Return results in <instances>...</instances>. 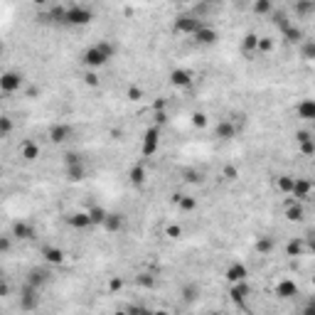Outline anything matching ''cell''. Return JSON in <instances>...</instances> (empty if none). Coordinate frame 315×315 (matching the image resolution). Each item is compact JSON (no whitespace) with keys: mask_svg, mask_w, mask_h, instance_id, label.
<instances>
[{"mask_svg":"<svg viewBox=\"0 0 315 315\" xmlns=\"http://www.w3.org/2000/svg\"><path fill=\"white\" fill-rule=\"evenodd\" d=\"M116 44L113 42H108V39H101V42H96V44H91L84 54H81V64L84 67H89L91 71L94 69H101L104 64H108L111 59H113V54H116Z\"/></svg>","mask_w":315,"mask_h":315,"instance_id":"cell-1","label":"cell"},{"mask_svg":"<svg viewBox=\"0 0 315 315\" xmlns=\"http://www.w3.org/2000/svg\"><path fill=\"white\" fill-rule=\"evenodd\" d=\"M94 20V10L89 5H81V2H71L67 5V12H64V25H71V27H84Z\"/></svg>","mask_w":315,"mask_h":315,"instance_id":"cell-2","label":"cell"},{"mask_svg":"<svg viewBox=\"0 0 315 315\" xmlns=\"http://www.w3.org/2000/svg\"><path fill=\"white\" fill-rule=\"evenodd\" d=\"M64 173H67V180L69 182H81L86 177V165H84V158L79 153H67L64 155Z\"/></svg>","mask_w":315,"mask_h":315,"instance_id":"cell-3","label":"cell"},{"mask_svg":"<svg viewBox=\"0 0 315 315\" xmlns=\"http://www.w3.org/2000/svg\"><path fill=\"white\" fill-rule=\"evenodd\" d=\"M202 25H205V20H202L200 15H195V12H182V15H177L175 22H173L175 32H180V35H195Z\"/></svg>","mask_w":315,"mask_h":315,"instance_id":"cell-4","label":"cell"},{"mask_svg":"<svg viewBox=\"0 0 315 315\" xmlns=\"http://www.w3.org/2000/svg\"><path fill=\"white\" fill-rule=\"evenodd\" d=\"M17 308L25 311V313H32L39 308V288H32V286H22L20 288V296H17Z\"/></svg>","mask_w":315,"mask_h":315,"instance_id":"cell-5","label":"cell"},{"mask_svg":"<svg viewBox=\"0 0 315 315\" xmlns=\"http://www.w3.org/2000/svg\"><path fill=\"white\" fill-rule=\"evenodd\" d=\"M158 145H160V128L158 126H150L143 136V145H140V155L143 158H150L158 153Z\"/></svg>","mask_w":315,"mask_h":315,"instance_id":"cell-6","label":"cell"},{"mask_svg":"<svg viewBox=\"0 0 315 315\" xmlns=\"http://www.w3.org/2000/svg\"><path fill=\"white\" fill-rule=\"evenodd\" d=\"M20 86H22V74H17V71L0 74V91L2 94H15V91H20Z\"/></svg>","mask_w":315,"mask_h":315,"instance_id":"cell-7","label":"cell"},{"mask_svg":"<svg viewBox=\"0 0 315 315\" xmlns=\"http://www.w3.org/2000/svg\"><path fill=\"white\" fill-rule=\"evenodd\" d=\"M237 133H239V126L232 118H224L214 126V138H219V140H232V138H237Z\"/></svg>","mask_w":315,"mask_h":315,"instance_id":"cell-8","label":"cell"},{"mask_svg":"<svg viewBox=\"0 0 315 315\" xmlns=\"http://www.w3.org/2000/svg\"><path fill=\"white\" fill-rule=\"evenodd\" d=\"M195 42L197 44H202V47H212V44H217V39H219V32L214 30V27H210V25H202L195 35Z\"/></svg>","mask_w":315,"mask_h":315,"instance_id":"cell-9","label":"cell"},{"mask_svg":"<svg viewBox=\"0 0 315 315\" xmlns=\"http://www.w3.org/2000/svg\"><path fill=\"white\" fill-rule=\"evenodd\" d=\"M10 237H12V239H22V242H30V239H35V227H32L30 222H22V219H17V222H12Z\"/></svg>","mask_w":315,"mask_h":315,"instance_id":"cell-10","label":"cell"},{"mask_svg":"<svg viewBox=\"0 0 315 315\" xmlns=\"http://www.w3.org/2000/svg\"><path fill=\"white\" fill-rule=\"evenodd\" d=\"M311 192H313V182H311L308 177H296V182H293V192H291V195L296 197V202L308 200Z\"/></svg>","mask_w":315,"mask_h":315,"instance_id":"cell-11","label":"cell"},{"mask_svg":"<svg viewBox=\"0 0 315 315\" xmlns=\"http://www.w3.org/2000/svg\"><path fill=\"white\" fill-rule=\"evenodd\" d=\"M227 281L229 283H242V281H246L249 279V269H246V264H242V261H234L229 269H227Z\"/></svg>","mask_w":315,"mask_h":315,"instance_id":"cell-12","label":"cell"},{"mask_svg":"<svg viewBox=\"0 0 315 315\" xmlns=\"http://www.w3.org/2000/svg\"><path fill=\"white\" fill-rule=\"evenodd\" d=\"M123 224H126V217H123L121 212H108L101 227H104L108 234H118V232L123 229Z\"/></svg>","mask_w":315,"mask_h":315,"instance_id":"cell-13","label":"cell"},{"mask_svg":"<svg viewBox=\"0 0 315 315\" xmlns=\"http://www.w3.org/2000/svg\"><path fill=\"white\" fill-rule=\"evenodd\" d=\"M276 296H279L281 301H291V298H296V296H298V286H296V281H291V279L279 281V283H276Z\"/></svg>","mask_w":315,"mask_h":315,"instance_id":"cell-14","label":"cell"},{"mask_svg":"<svg viewBox=\"0 0 315 315\" xmlns=\"http://www.w3.org/2000/svg\"><path fill=\"white\" fill-rule=\"evenodd\" d=\"M192 71L190 69H173L170 71V84L173 86H177V89H187L190 84H192Z\"/></svg>","mask_w":315,"mask_h":315,"instance_id":"cell-15","label":"cell"},{"mask_svg":"<svg viewBox=\"0 0 315 315\" xmlns=\"http://www.w3.org/2000/svg\"><path fill=\"white\" fill-rule=\"evenodd\" d=\"M69 136H71V126L69 123H54L52 128H49V140L52 143H64V140H69Z\"/></svg>","mask_w":315,"mask_h":315,"instance_id":"cell-16","label":"cell"},{"mask_svg":"<svg viewBox=\"0 0 315 315\" xmlns=\"http://www.w3.org/2000/svg\"><path fill=\"white\" fill-rule=\"evenodd\" d=\"M47 283H49V271H44V269H30V271H27V286L42 288V286H47Z\"/></svg>","mask_w":315,"mask_h":315,"instance_id":"cell-17","label":"cell"},{"mask_svg":"<svg viewBox=\"0 0 315 315\" xmlns=\"http://www.w3.org/2000/svg\"><path fill=\"white\" fill-rule=\"evenodd\" d=\"M249 283L246 281H242V283H232V288H229V298H232V303H237V306H242L244 301H246V296H249Z\"/></svg>","mask_w":315,"mask_h":315,"instance_id":"cell-18","label":"cell"},{"mask_svg":"<svg viewBox=\"0 0 315 315\" xmlns=\"http://www.w3.org/2000/svg\"><path fill=\"white\" fill-rule=\"evenodd\" d=\"M20 158L27 160V163H35V160L39 158V145H37L35 140H25V143L20 145Z\"/></svg>","mask_w":315,"mask_h":315,"instance_id":"cell-19","label":"cell"},{"mask_svg":"<svg viewBox=\"0 0 315 315\" xmlns=\"http://www.w3.org/2000/svg\"><path fill=\"white\" fill-rule=\"evenodd\" d=\"M42 256H44V261L52 264V266L64 264V251H62L59 246H42Z\"/></svg>","mask_w":315,"mask_h":315,"instance_id":"cell-20","label":"cell"},{"mask_svg":"<svg viewBox=\"0 0 315 315\" xmlns=\"http://www.w3.org/2000/svg\"><path fill=\"white\" fill-rule=\"evenodd\" d=\"M281 32H283V39H286L288 44H301V42L306 39V35H303V30H301L298 25H288V27H283Z\"/></svg>","mask_w":315,"mask_h":315,"instance_id":"cell-21","label":"cell"},{"mask_svg":"<svg viewBox=\"0 0 315 315\" xmlns=\"http://www.w3.org/2000/svg\"><path fill=\"white\" fill-rule=\"evenodd\" d=\"M296 113H298V118H303V121H313L315 118V101L313 99H303V101L296 106Z\"/></svg>","mask_w":315,"mask_h":315,"instance_id":"cell-22","label":"cell"},{"mask_svg":"<svg viewBox=\"0 0 315 315\" xmlns=\"http://www.w3.org/2000/svg\"><path fill=\"white\" fill-rule=\"evenodd\" d=\"M128 180H131V185H136V187L145 185V165H143V163H136V165L131 168V173H128Z\"/></svg>","mask_w":315,"mask_h":315,"instance_id":"cell-23","label":"cell"},{"mask_svg":"<svg viewBox=\"0 0 315 315\" xmlns=\"http://www.w3.org/2000/svg\"><path fill=\"white\" fill-rule=\"evenodd\" d=\"M303 217H306L303 202H291L288 210H286V219H288V222H303Z\"/></svg>","mask_w":315,"mask_h":315,"instance_id":"cell-24","label":"cell"},{"mask_svg":"<svg viewBox=\"0 0 315 315\" xmlns=\"http://www.w3.org/2000/svg\"><path fill=\"white\" fill-rule=\"evenodd\" d=\"M67 222H69V227H74V229H89V227H91L86 212H74V214L67 217Z\"/></svg>","mask_w":315,"mask_h":315,"instance_id":"cell-25","label":"cell"},{"mask_svg":"<svg viewBox=\"0 0 315 315\" xmlns=\"http://www.w3.org/2000/svg\"><path fill=\"white\" fill-rule=\"evenodd\" d=\"M177 210L180 212H195L197 210V197H192V195H177Z\"/></svg>","mask_w":315,"mask_h":315,"instance_id":"cell-26","label":"cell"},{"mask_svg":"<svg viewBox=\"0 0 315 315\" xmlns=\"http://www.w3.org/2000/svg\"><path fill=\"white\" fill-rule=\"evenodd\" d=\"M293 182H296L293 175H279L276 177V190L283 192V195H291L293 192Z\"/></svg>","mask_w":315,"mask_h":315,"instance_id":"cell-27","label":"cell"},{"mask_svg":"<svg viewBox=\"0 0 315 315\" xmlns=\"http://www.w3.org/2000/svg\"><path fill=\"white\" fill-rule=\"evenodd\" d=\"M276 249V239L274 237H259L256 239V254H271Z\"/></svg>","mask_w":315,"mask_h":315,"instance_id":"cell-28","label":"cell"},{"mask_svg":"<svg viewBox=\"0 0 315 315\" xmlns=\"http://www.w3.org/2000/svg\"><path fill=\"white\" fill-rule=\"evenodd\" d=\"M86 214H89V222H91V227H99V224H104V219H106V214H108V212H106L104 207H99V205H96V207H91Z\"/></svg>","mask_w":315,"mask_h":315,"instance_id":"cell-29","label":"cell"},{"mask_svg":"<svg viewBox=\"0 0 315 315\" xmlns=\"http://www.w3.org/2000/svg\"><path fill=\"white\" fill-rule=\"evenodd\" d=\"M64 12H67V5H52L44 17L52 20V22H62V25H64Z\"/></svg>","mask_w":315,"mask_h":315,"instance_id":"cell-30","label":"cell"},{"mask_svg":"<svg viewBox=\"0 0 315 315\" xmlns=\"http://www.w3.org/2000/svg\"><path fill=\"white\" fill-rule=\"evenodd\" d=\"M303 251H306V242H303V239H298V237H296V239H291V242L286 244V254H288V256H301Z\"/></svg>","mask_w":315,"mask_h":315,"instance_id":"cell-31","label":"cell"},{"mask_svg":"<svg viewBox=\"0 0 315 315\" xmlns=\"http://www.w3.org/2000/svg\"><path fill=\"white\" fill-rule=\"evenodd\" d=\"M256 44H259V35L256 32H246L244 35V42H242V49L246 54H251V52H256Z\"/></svg>","mask_w":315,"mask_h":315,"instance_id":"cell-32","label":"cell"},{"mask_svg":"<svg viewBox=\"0 0 315 315\" xmlns=\"http://www.w3.org/2000/svg\"><path fill=\"white\" fill-rule=\"evenodd\" d=\"M293 10H296V15H311V12H315V2L313 0H301V2H296L293 5Z\"/></svg>","mask_w":315,"mask_h":315,"instance_id":"cell-33","label":"cell"},{"mask_svg":"<svg viewBox=\"0 0 315 315\" xmlns=\"http://www.w3.org/2000/svg\"><path fill=\"white\" fill-rule=\"evenodd\" d=\"M197 296H200V286H197V283H187V286L182 288V298H185V303L197 301Z\"/></svg>","mask_w":315,"mask_h":315,"instance_id":"cell-34","label":"cell"},{"mask_svg":"<svg viewBox=\"0 0 315 315\" xmlns=\"http://www.w3.org/2000/svg\"><path fill=\"white\" fill-rule=\"evenodd\" d=\"M251 10H254L256 15H269V12H274V2H269V0H256V2L251 5Z\"/></svg>","mask_w":315,"mask_h":315,"instance_id":"cell-35","label":"cell"},{"mask_svg":"<svg viewBox=\"0 0 315 315\" xmlns=\"http://www.w3.org/2000/svg\"><path fill=\"white\" fill-rule=\"evenodd\" d=\"M301 52H303V59H315V42L313 39H303L301 42Z\"/></svg>","mask_w":315,"mask_h":315,"instance_id":"cell-36","label":"cell"},{"mask_svg":"<svg viewBox=\"0 0 315 315\" xmlns=\"http://www.w3.org/2000/svg\"><path fill=\"white\" fill-rule=\"evenodd\" d=\"M271 15H274V25H279L281 30L291 25V22H288V15H286V10H276V7H274V12H271Z\"/></svg>","mask_w":315,"mask_h":315,"instance_id":"cell-37","label":"cell"},{"mask_svg":"<svg viewBox=\"0 0 315 315\" xmlns=\"http://www.w3.org/2000/svg\"><path fill=\"white\" fill-rule=\"evenodd\" d=\"M185 180H187L190 185H202V182H205V175H202L200 170H185Z\"/></svg>","mask_w":315,"mask_h":315,"instance_id":"cell-38","label":"cell"},{"mask_svg":"<svg viewBox=\"0 0 315 315\" xmlns=\"http://www.w3.org/2000/svg\"><path fill=\"white\" fill-rule=\"evenodd\" d=\"M12 118L10 116H0V138H5V136H10L12 133Z\"/></svg>","mask_w":315,"mask_h":315,"instance_id":"cell-39","label":"cell"},{"mask_svg":"<svg viewBox=\"0 0 315 315\" xmlns=\"http://www.w3.org/2000/svg\"><path fill=\"white\" fill-rule=\"evenodd\" d=\"M274 49V37H259L256 52H271Z\"/></svg>","mask_w":315,"mask_h":315,"instance_id":"cell-40","label":"cell"},{"mask_svg":"<svg viewBox=\"0 0 315 315\" xmlns=\"http://www.w3.org/2000/svg\"><path fill=\"white\" fill-rule=\"evenodd\" d=\"M136 281H138V286H143V288H153V286H155V279H153L150 274H140Z\"/></svg>","mask_w":315,"mask_h":315,"instance_id":"cell-41","label":"cell"},{"mask_svg":"<svg viewBox=\"0 0 315 315\" xmlns=\"http://www.w3.org/2000/svg\"><path fill=\"white\" fill-rule=\"evenodd\" d=\"M126 313L128 315H153L150 308H145V306H128L126 308Z\"/></svg>","mask_w":315,"mask_h":315,"instance_id":"cell-42","label":"cell"},{"mask_svg":"<svg viewBox=\"0 0 315 315\" xmlns=\"http://www.w3.org/2000/svg\"><path fill=\"white\" fill-rule=\"evenodd\" d=\"M192 123H195V128H205L207 126V116L202 111H195L192 113Z\"/></svg>","mask_w":315,"mask_h":315,"instance_id":"cell-43","label":"cell"},{"mask_svg":"<svg viewBox=\"0 0 315 315\" xmlns=\"http://www.w3.org/2000/svg\"><path fill=\"white\" fill-rule=\"evenodd\" d=\"M168 237H170V239H180V237H182V227H180V224H170V227H168Z\"/></svg>","mask_w":315,"mask_h":315,"instance_id":"cell-44","label":"cell"},{"mask_svg":"<svg viewBox=\"0 0 315 315\" xmlns=\"http://www.w3.org/2000/svg\"><path fill=\"white\" fill-rule=\"evenodd\" d=\"M128 99H131V101L143 99V89H140V86H131V89H128Z\"/></svg>","mask_w":315,"mask_h":315,"instance_id":"cell-45","label":"cell"},{"mask_svg":"<svg viewBox=\"0 0 315 315\" xmlns=\"http://www.w3.org/2000/svg\"><path fill=\"white\" fill-rule=\"evenodd\" d=\"M301 153L311 158V155L315 153V140H308V143H301Z\"/></svg>","mask_w":315,"mask_h":315,"instance_id":"cell-46","label":"cell"},{"mask_svg":"<svg viewBox=\"0 0 315 315\" xmlns=\"http://www.w3.org/2000/svg\"><path fill=\"white\" fill-rule=\"evenodd\" d=\"M296 140H298V143H308V140H313V133H311V131H298V133H296Z\"/></svg>","mask_w":315,"mask_h":315,"instance_id":"cell-47","label":"cell"},{"mask_svg":"<svg viewBox=\"0 0 315 315\" xmlns=\"http://www.w3.org/2000/svg\"><path fill=\"white\" fill-rule=\"evenodd\" d=\"M10 246H12V237H0V254L10 251Z\"/></svg>","mask_w":315,"mask_h":315,"instance_id":"cell-48","label":"cell"},{"mask_svg":"<svg viewBox=\"0 0 315 315\" xmlns=\"http://www.w3.org/2000/svg\"><path fill=\"white\" fill-rule=\"evenodd\" d=\"M168 123V113L165 111H155V126L160 128V126H165Z\"/></svg>","mask_w":315,"mask_h":315,"instance_id":"cell-49","label":"cell"},{"mask_svg":"<svg viewBox=\"0 0 315 315\" xmlns=\"http://www.w3.org/2000/svg\"><path fill=\"white\" fill-rule=\"evenodd\" d=\"M121 288H123V281H121V279H111V281H108V291H111V293H116V291H121Z\"/></svg>","mask_w":315,"mask_h":315,"instance_id":"cell-50","label":"cell"},{"mask_svg":"<svg viewBox=\"0 0 315 315\" xmlns=\"http://www.w3.org/2000/svg\"><path fill=\"white\" fill-rule=\"evenodd\" d=\"M84 79H86V84H89V86H99V76H96V71H89Z\"/></svg>","mask_w":315,"mask_h":315,"instance_id":"cell-51","label":"cell"},{"mask_svg":"<svg viewBox=\"0 0 315 315\" xmlns=\"http://www.w3.org/2000/svg\"><path fill=\"white\" fill-rule=\"evenodd\" d=\"M224 177H227V180H234V177H237V168H234V165H227V168H224Z\"/></svg>","mask_w":315,"mask_h":315,"instance_id":"cell-52","label":"cell"},{"mask_svg":"<svg viewBox=\"0 0 315 315\" xmlns=\"http://www.w3.org/2000/svg\"><path fill=\"white\" fill-rule=\"evenodd\" d=\"M5 296H10V286H7V281H0V298H5Z\"/></svg>","mask_w":315,"mask_h":315,"instance_id":"cell-53","label":"cell"},{"mask_svg":"<svg viewBox=\"0 0 315 315\" xmlns=\"http://www.w3.org/2000/svg\"><path fill=\"white\" fill-rule=\"evenodd\" d=\"M303 315H315V303L313 301H308V306L303 308Z\"/></svg>","mask_w":315,"mask_h":315,"instance_id":"cell-54","label":"cell"},{"mask_svg":"<svg viewBox=\"0 0 315 315\" xmlns=\"http://www.w3.org/2000/svg\"><path fill=\"white\" fill-rule=\"evenodd\" d=\"M153 315H170L168 311H153Z\"/></svg>","mask_w":315,"mask_h":315,"instance_id":"cell-55","label":"cell"},{"mask_svg":"<svg viewBox=\"0 0 315 315\" xmlns=\"http://www.w3.org/2000/svg\"><path fill=\"white\" fill-rule=\"evenodd\" d=\"M113 315H128V313H126V311H116Z\"/></svg>","mask_w":315,"mask_h":315,"instance_id":"cell-56","label":"cell"},{"mask_svg":"<svg viewBox=\"0 0 315 315\" xmlns=\"http://www.w3.org/2000/svg\"><path fill=\"white\" fill-rule=\"evenodd\" d=\"M0 57H2V44H0Z\"/></svg>","mask_w":315,"mask_h":315,"instance_id":"cell-57","label":"cell"},{"mask_svg":"<svg viewBox=\"0 0 315 315\" xmlns=\"http://www.w3.org/2000/svg\"><path fill=\"white\" fill-rule=\"evenodd\" d=\"M207 315H219V313H207Z\"/></svg>","mask_w":315,"mask_h":315,"instance_id":"cell-58","label":"cell"}]
</instances>
